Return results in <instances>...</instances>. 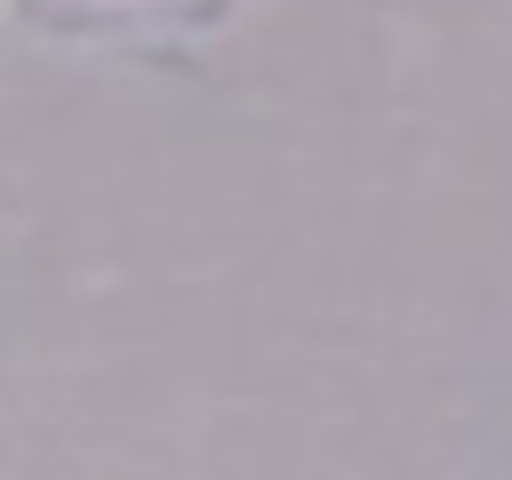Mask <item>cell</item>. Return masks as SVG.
Here are the masks:
<instances>
[]
</instances>
